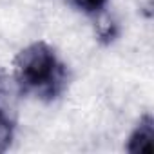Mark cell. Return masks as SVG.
Listing matches in <instances>:
<instances>
[{
	"mask_svg": "<svg viewBox=\"0 0 154 154\" xmlns=\"http://www.w3.org/2000/svg\"><path fill=\"white\" fill-rule=\"evenodd\" d=\"M96 33H98V36H100L102 42L109 44V42H112V40L118 36V26H116V22H114L112 18L103 17V18H100L98 24H96Z\"/></svg>",
	"mask_w": 154,
	"mask_h": 154,
	"instance_id": "obj_4",
	"label": "cell"
},
{
	"mask_svg": "<svg viewBox=\"0 0 154 154\" xmlns=\"http://www.w3.org/2000/svg\"><path fill=\"white\" fill-rule=\"evenodd\" d=\"M72 4L85 13H100L107 6V0H72Z\"/></svg>",
	"mask_w": 154,
	"mask_h": 154,
	"instance_id": "obj_5",
	"label": "cell"
},
{
	"mask_svg": "<svg viewBox=\"0 0 154 154\" xmlns=\"http://www.w3.org/2000/svg\"><path fill=\"white\" fill-rule=\"evenodd\" d=\"M125 150L132 154H141V152L150 154L154 150V118L149 112L140 118L138 125L131 132Z\"/></svg>",
	"mask_w": 154,
	"mask_h": 154,
	"instance_id": "obj_2",
	"label": "cell"
},
{
	"mask_svg": "<svg viewBox=\"0 0 154 154\" xmlns=\"http://www.w3.org/2000/svg\"><path fill=\"white\" fill-rule=\"evenodd\" d=\"M13 74L26 94L54 100L67 85V69L54 49L45 42H33L13 60Z\"/></svg>",
	"mask_w": 154,
	"mask_h": 154,
	"instance_id": "obj_1",
	"label": "cell"
},
{
	"mask_svg": "<svg viewBox=\"0 0 154 154\" xmlns=\"http://www.w3.org/2000/svg\"><path fill=\"white\" fill-rule=\"evenodd\" d=\"M13 134H15V123L9 118V114L0 109V152H4L9 149L11 141H13Z\"/></svg>",
	"mask_w": 154,
	"mask_h": 154,
	"instance_id": "obj_3",
	"label": "cell"
}]
</instances>
